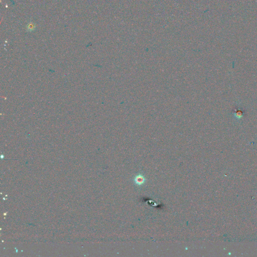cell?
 Here are the masks:
<instances>
[{"instance_id":"cell-1","label":"cell","mask_w":257,"mask_h":257,"mask_svg":"<svg viewBox=\"0 0 257 257\" xmlns=\"http://www.w3.org/2000/svg\"><path fill=\"white\" fill-rule=\"evenodd\" d=\"M135 180H136L135 181L136 182V183H137L139 184H140L143 183V182L144 181V178L142 176H138V177H136Z\"/></svg>"},{"instance_id":"cell-2","label":"cell","mask_w":257,"mask_h":257,"mask_svg":"<svg viewBox=\"0 0 257 257\" xmlns=\"http://www.w3.org/2000/svg\"><path fill=\"white\" fill-rule=\"evenodd\" d=\"M33 28H34V27H33V25H30V26L29 27V29H31V30H32V29H33Z\"/></svg>"}]
</instances>
